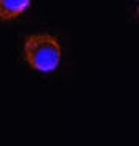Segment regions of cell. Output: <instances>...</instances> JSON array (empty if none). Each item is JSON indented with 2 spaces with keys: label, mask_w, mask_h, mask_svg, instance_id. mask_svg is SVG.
Instances as JSON below:
<instances>
[{
  "label": "cell",
  "mask_w": 139,
  "mask_h": 146,
  "mask_svg": "<svg viewBox=\"0 0 139 146\" xmlns=\"http://www.w3.org/2000/svg\"><path fill=\"white\" fill-rule=\"evenodd\" d=\"M138 13H139V7H138Z\"/></svg>",
  "instance_id": "3957f363"
},
{
  "label": "cell",
  "mask_w": 139,
  "mask_h": 146,
  "mask_svg": "<svg viewBox=\"0 0 139 146\" xmlns=\"http://www.w3.org/2000/svg\"><path fill=\"white\" fill-rule=\"evenodd\" d=\"M24 60L37 72H52L60 64V43L49 33H35L27 36L22 46Z\"/></svg>",
  "instance_id": "6da1fadb"
},
{
  "label": "cell",
  "mask_w": 139,
  "mask_h": 146,
  "mask_svg": "<svg viewBox=\"0 0 139 146\" xmlns=\"http://www.w3.org/2000/svg\"><path fill=\"white\" fill-rule=\"evenodd\" d=\"M29 5L30 0H0V18L2 21H13L19 18Z\"/></svg>",
  "instance_id": "7a4b0ae2"
}]
</instances>
